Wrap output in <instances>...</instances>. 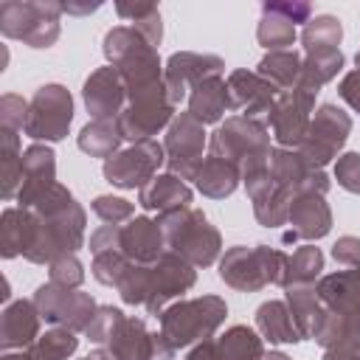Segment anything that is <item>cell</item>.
<instances>
[{
	"label": "cell",
	"instance_id": "cell-8",
	"mask_svg": "<svg viewBox=\"0 0 360 360\" xmlns=\"http://www.w3.org/2000/svg\"><path fill=\"white\" fill-rule=\"evenodd\" d=\"M73 121V98L62 84H42L28 101L22 132L34 141H62Z\"/></svg>",
	"mask_w": 360,
	"mask_h": 360
},
{
	"label": "cell",
	"instance_id": "cell-50",
	"mask_svg": "<svg viewBox=\"0 0 360 360\" xmlns=\"http://www.w3.org/2000/svg\"><path fill=\"white\" fill-rule=\"evenodd\" d=\"M186 360H225V357H222V352H219V346H217V338H208V340L197 343V346L188 352Z\"/></svg>",
	"mask_w": 360,
	"mask_h": 360
},
{
	"label": "cell",
	"instance_id": "cell-37",
	"mask_svg": "<svg viewBox=\"0 0 360 360\" xmlns=\"http://www.w3.org/2000/svg\"><path fill=\"white\" fill-rule=\"evenodd\" d=\"M323 270V253L315 245H301L290 259H287V281L284 290L292 284H312Z\"/></svg>",
	"mask_w": 360,
	"mask_h": 360
},
{
	"label": "cell",
	"instance_id": "cell-28",
	"mask_svg": "<svg viewBox=\"0 0 360 360\" xmlns=\"http://www.w3.org/2000/svg\"><path fill=\"white\" fill-rule=\"evenodd\" d=\"M256 326L262 332V338H267L270 343H295L301 340V332L290 315L287 301H264L256 309Z\"/></svg>",
	"mask_w": 360,
	"mask_h": 360
},
{
	"label": "cell",
	"instance_id": "cell-43",
	"mask_svg": "<svg viewBox=\"0 0 360 360\" xmlns=\"http://www.w3.org/2000/svg\"><path fill=\"white\" fill-rule=\"evenodd\" d=\"M82 281H84V270H82V264L73 253L59 256V259L51 262V284L65 287V290H79Z\"/></svg>",
	"mask_w": 360,
	"mask_h": 360
},
{
	"label": "cell",
	"instance_id": "cell-51",
	"mask_svg": "<svg viewBox=\"0 0 360 360\" xmlns=\"http://www.w3.org/2000/svg\"><path fill=\"white\" fill-rule=\"evenodd\" d=\"M174 346L166 340L163 332H155V343H152V360H172L174 357Z\"/></svg>",
	"mask_w": 360,
	"mask_h": 360
},
{
	"label": "cell",
	"instance_id": "cell-25",
	"mask_svg": "<svg viewBox=\"0 0 360 360\" xmlns=\"http://www.w3.org/2000/svg\"><path fill=\"white\" fill-rule=\"evenodd\" d=\"M287 307H290V315L301 332V340L304 338H315L323 318H326V307L323 301L318 298L315 287L312 284H292L287 287Z\"/></svg>",
	"mask_w": 360,
	"mask_h": 360
},
{
	"label": "cell",
	"instance_id": "cell-16",
	"mask_svg": "<svg viewBox=\"0 0 360 360\" xmlns=\"http://www.w3.org/2000/svg\"><path fill=\"white\" fill-rule=\"evenodd\" d=\"M82 96H84V107L93 115V121H118L127 104V84L121 73L112 65H107L90 73Z\"/></svg>",
	"mask_w": 360,
	"mask_h": 360
},
{
	"label": "cell",
	"instance_id": "cell-39",
	"mask_svg": "<svg viewBox=\"0 0 360 360\" xmlns=\"http://www.w3.org/2000/svg\"><path fill=\"white\" fill-rule=\"evenodd\" d=\"M115 11H118V17L129 20V25H132L149 45H158V42H160L163 25H160V11H158V6H152V3H138V6H124V3H118Z\"/></svg>",
	"mask_w": 360,
	"mask_h": 360
},
{
	"label": "cell",
	"instance_id": "cell-11",
	"mask_svg": "<svg viewBox=\"0 0 360 360\" xmlns=\"http://www.w3.org/2000/svg\"><path fill=\"white\" fill-rule=\"evenodd\" d=\"M34 304L39 309V315L53 323V326H62V329H70V332H84L96 315V301L82 292V290H65V287H56V284H42L37 287L34 292Z\"/></svg>",
	"mask_w": 360,
	"mask_h": 360
},
{
	"label": "cell",
	"instance_id": "cell-46",
	"mask_svg": "<svg viewBox=\"0 0 360 360\" xmlns=\"http://www.w3.org/2000/svg\"><path fill=\"white\" fill-rule=\"evenodd\" d=\"M335 180L352 191V194H360V152H346L338 158L335 163Z\"/></svg>",
	"mask_w": 360,
	"mask_h": 360
},
{
	"label": "cell",
	"instance_id": "cell-27",
	"mask_svg": "<svg viewBox=\"0 0 360 360\" xmlns=\"http://www.w3.org/2000/svg\"><path fill=\"white\" fill-rule=\"evenodd\" d=\"M239 180H242L239 166L231 163V160L214 158V155H208V158L202 160V166H200V172H197V177H194L197 188H200L205 197H214V200H222V197L233 194V188L239 186Z\"/></svg>",
	"mask_w": 360,
	"mask_h": 360
},
{
	"label": "cell",
	"instance_id": "cell-36",
	"mask_svg": "<svg viewBox=\"0 0 360 360\" xmlns=\"http://www.w3.org/2000/svg\"><path fill=\"white\" fill-rule=\"evenodd\" d=\"M217 346L225 360H259L264 354V343L250 326H231L217 338Z\"/></svg>",
	"mask_w": 360,
	"mask_h": 360
},
{
	"label": "cell",
	"instance_id": "cell-32",
	"mask_svg": "<svg viewBox=\"0 0 360 360\" xmlns=\"http://www.w3.org/2000/svg\"><path fill=\"white\" fill-rule=\"evenodd\" d=\"M343 68V53L338 48H326V51H312L307 53V59L301 62V79L298 84L318 93L326 82H332Z\"/></svg>",
	"mask_w": 360,
	"mask_h": 360
},
{
	"label": "cell",
	"instance_id": "cell-5",
	"mask_svg": "<svg viewBox=\"0 0 360 360\" xmlns=\"http://www.w3.org/2000/svg\"><path fill=\"white\" fill-rule=\"evenodd\" d=\"M59 3H17L0 6V31L8 39H22L31 48H51L59 39Z\"/></svg>",
	"mask_w": 360,
	"mask_h": 360
},
{
	"label": "cell",
	"instance_id": "cell-2",
	"mask_svg": "<svg viewBox=\"0 0 360 360\" xmlns=\"http://www.w3.org/2000/svg\"><path fill=\"white\" fill-rule=\"evenodd\" d=\"M158 225L163 231L166 248L186 259L191 267H208L219 256L222 239L219 231L205 219L202 211L197 208H174L169 214L158 217Z\"/></svg>",
	"mask_w": 360,
	"mask_h": 360
},
{
	"label": "cell",
	"instance_id": "cell-34",
	"mask_svg": "<svg viewBox=\"0 0 360 360\" xmlns=\"http://www.w3.org/2000/svg\"><path fill=\"white\" fill-rule=\"evenodd\" d=\"M0 180H3V200L20 194L22 186V149L20 138L11 129H0Z\"/></svg>",
	"mask_w": 360,
	"mask_h": 360
},
{
	"label": "cell",
	"instance_id": "cell-42",
	"mask_svg": "<svg viewBox=\"0 0 360 360\" xmlns=\"http://www.w3.org/2000/svg\"><path fill=\"white\" fill-rule=\"evenodd\" d=\"M93 211L104 225H121V222H129L135 217V205L132 202H127L124 197H110V194L96 197L93 200Z\"/></svg>",
	"mask_w": 360,
	"mask_h": 360
},
{
	"label": "cell",
	"instance_id": "cell-9",
	"mask_svg": "<svg viewBox=\"0 0 360 360\" xmlns=\"http://www.w3.org/2000/svg\"><path fill=\"white\" fill-rule=\"evenodd\" d=\"M166 163V149L158 141H135L127 149H118L110 160H104L107 183L118 188H143L158 177V169Z\"/></svg>",
	"mask_w": 360,
	"mask_h": 360
},
{
	"label": "cell",
	"instance_id": "cell-17",
	"mask_svg": "<svg viewBox=\"0 0 360 360\" xmlns=\"http://www.w3.org/2000/svg\"><path fill=\"white\" fill-rule=\"evenodd\" d=\"M281 93L262 79L256 70H233L228 76V98H231V110L242 112L245 118H259V115H270L276 98Z\"/></svg>",
	"mask_w": 360,
	"mask_h": 360
},
{
	"label": "cell",
	"instance_id": "cell-26",
	"mask_svg": "<svg viewBox=\"0 0 360 360\" xmlns=\"http://www.w3.org/2000/svg\"><path fill=\"white\" fill-rule=\"evenodd\" d=\"M37 233V214L31 208H6L3 211V225H0V239H3V256H25Z\"/></svg>",
	"mask_w": 360,
	"mask_h": 360
},
{
	"label": "cell",
	"instance_id": "cell-33",
	"mask_svg": "<svg viewBox=\"0 0 360 360\" xmlns=\"http://www.w3.org/2000/svg\"><path fill=\"white\" fill-rule=\"evenodd\" d=\"M121 141H124V135H121V129H118V121H90V124L82 127L76 143H79V149L87 152L90 158H104V160H110V158L118 152Z\"/></svg>",
	"mask_w": 360,
	"mask_h": 360
},
{
	"label": "cell",
	"instance_id": "cell-19",
	"mask_svg": "<svg viewBox=\"0 0 360 360\" xmlns=\"http://www.w3.org/2000/svg\"><path fill=\"white\" fill-rule=\"evenodd\" d=\"M53 149L45 143H31L22 152V186L17 194L20 208H28L37 197H42L56 183V160Z\"/></svg>",
	"mask_w": 360,
	"mask_h": 360
},
{
	"label": "cell",
	"instance_id": "cell-24",
	"mask_svg": "<svg viewBox=\"0 0 360 360\" xmlns=\"http://www.w3.org/2000/svg\"><path fill=\"white\" fill-rule=\"evenodd\" d=\"M152 343H155V335L146 332V323L141 318L124 315L121 323L115 326L107 349L118 360H152Z\"/></svg>",
	"mask_w": 360,
	"mask_h": 360
},
{
	"label": "cell",
	"instance_id": "cell-30",
	"mask_svg": "<svg viewBox=\"0 0 360 360\" xmlns=\"http://www.w3.org/2000/svg\"><path fill=\"white\" fill-rule=\"evenodd\" d=\"M301 56L295 53V51H270L262 62H259V68H256V73L262 76V79H267L278 93H287V90H292L295 84H298V79H301Z\"/></svg>",
	"mask_w": 360,
	"mask_h": 360
},
{
	"label": "cell",
	"instance_id": "cell-38",
	"mask_svg": "<svg viewBox=\"0 0 360 360\" xmlns=\"http://www.w3.org/2000/svg\"><path fill=\"white\" fill-rule=\"evenodd\" d=\"M256 39L267 51H287V45L295 42V25L287 17L264 8L262 20H259V28H256Z\"/></svg>",
	"mask_w": 360,
	"mask_h": 360
},
{
	"label": "cell",
	"instance_id": "cell-45",
	"mask_svg": "<svg viewBox=\"0 0 360 360\" xmlns=\"http://www.w3.org/2000/svg\"><path fill=\"white\" fill-rule=\"evenodd\" d=\"M25 115H28V101H22L14 93H6L0 98V129L20 132L25 127Z\"/></svg>",
	"mask_w": 360,
	"mask_h": 360
},
{
	"label": "cell",
	"instance_id": "cell-35",
	"mask_svg": "<svg viewBox=\"0 0 360 360\" xmlns=\"http://www.w3.org/2000/svg\"><path fill=\"white\" fill-rule=\"evenodd\" d=\"M76 346H79L76 332L53 326L45 335H39L22 354H25V360H68L76 352Z\"/></svg>",
	"mask_w": 360,
	"mask_h": 360
},
{
	"label": "cell",
	"instance_id": "cell-48",
	"mask_svg": "<svg viewBox=\"0 0 360 360\" xmlns=\"http://www.w3.org/2000/svg\"><path fill=\"white\" fill-rule=\"evenodd\" d=\"M354 62H357V68H354V70H349V73L340 79L338 93H340V98H343L354 112H360V51H357Z\"/></svg>",
	"mask_w": 360,
	"mask_h": 360
},
{
	"label": "cell",
	"instance_id": "cell-44",
	"mask_svg": "<svg viewBox=\"0 0 360 360\" xmlns=\"http://www.w3.org/2000/svg\"><path fill=\"white\" fill-rule=\"evenodd\" d=\"M121 318H124V312L118 307H98L93 321H90V326L84 329V335L93 343H110V338H112L115 326L121 323Z\"/></svg>",
	"mask_w": 360,
	"mask_h": 360
},
{
	"label": "cell",
	"instance_id": "cell-23",
	"mask_svg": "<svg viewBox=\"0 0 360 360\" xmlns=\"http://www.w3.org/2000/svg\"><path fill=\"white\" fill-rule=\"evenodd\" d=\"M228 110H231V98H228V82L222 76H208L188 93V112L200 124H217Z\"/></svg>",
	"mask_w": 360,
	"mask_h": 360
},
{
	"label": "cell",
	"instance_id": "cell-49",
	"mask_svg": "<svg viewBox=\"0 0 360 360\" xmlns=\"http://www.w3.org/2000/svg\"><path fill=\"white\" fill-rule=\"evenodd\" d=\"M264 8L287 17L292 25L295 22H309V14H312V6L309 3H264Z\"/></svg>",
	"mask_w": 360,
	"mask_h": 360
},
{
	"label": "cell",
	"instance_id": "cell-20",
	"mask_svg": "<svg viewBox=\"0 0 360 360\" xmlns=\"http://www.w3.org/2000/svg\"><path fill=\"white\" fill-rule=\"evenodd\" d=\"M163 231L158 219L149 217H132L127 225H121V253L135 264H152L166 250Z\"/></svg>",
	"mask_w": 360,
	"mask_h": 360
},
{
	"label": "cell",
	"instance_id": "cell-7",
	"mask_svg": "<svg viewBox=\"0 0 360 360\" xmlns=\"http://www.w3.org/2000/svg\"><path fill=\"white\" fill-rule=\"evenodd\" d=\"M349 132H352V118L335 104H321L309 121V129L298 146V155L309 169H323L332 158H338Z\"/></svg>",
	"mask_w": 360,
	"mask_h": 360
},
{
	"label": "cell",
	"instance_id": "cell-47",
	"mask_svg": "<svg viewBox=\"0 0 360 360\" xmlns=\"http://www.w3.org/2000/svg\"><path fill=\"white\" fill-rule=\"evenodd\" d=\"M332 259L338 264H343L346 270H357L360 267V239L357 236H340L332 245Z\"/></svg>",
	"mask_w": 360,
	"mask_h": 360
},
{
	"label": "cell",
	"instance_id": "cell-12",
	"mask_svg": "<svg viewBox=\"0 0 360 360\" xmlns=\"http://www.w3.org/2000/svg\"><path fill=\"white\" fill-rule=\"evenodd\" d=\"M315 96L312 90L295 84L292 90L281 93L267 115V124L273 129V138L278 146L284 149H298L301 141L307 138V129H309V112L315 107Z\"/></svg>",
	"mask_w": 360,
	"mask_h": 360
},
{
	"label": "cell",
	"instance_id": "cell-3",
	"mask_svg": "<svg viewBox=\"0 0 360 360\" xmlns=\"http://www.w3.org/2000/svg\"><path fill=\"white\" fill-rule=\"evenodd\" d=\"M287 253L267 248V245H256V248H231L222 262H219V278L242 292H256L267 284H278L284 287L287 281Z\"/></svg>",
	"mask_w": 360,
	"mask_h": 360
},
{
	"label": "cell",
	"instance_id": "cell-29",
	"mask_svg": "<svg viewBox=\"0 0 360 360\" xmlns=\"http://www.w3.org/2000/svg\"><path fill=\"white\" fill-rule=\"evenodd\" d=\"M309 172H315V169H309V166L304 163V158L298 155V149L276 146V149L270 152V177H273L276 186L287 188L292 197L304 188Z\"/></svg>",
	"mask_w": 360,
	"mask_h": 360
},
{
	"label": "cell",
	"instance_id": "cell-53",
	"mask_svg": "<svg viewBox=\"0 0 360 360\" xmlns=\"http://www.w3.org/2000/svg\"><path fill=\"white\" fill-rule=\"evenodd\" d=\"M259 360H290L284 352H270V354H262Z\"/></svg>",
	"mask_w": 360,
	"mask_h": 360
},
{
	"label": "cell",
	"instance_id": "cell-13",
	"mask_svg": "<svg viewBox=\"0 0 360 360\" xmlns=\"http://www.w3.org/2000/svg\"><path fill=\"white\" fill-rule=\"evenodd\" d=\"M208 149H211L214 158H222V160H231V163L242 166L250 155L270 149V135H267V127L259 118L233 115L211 135Z\"/></svg>",
	"mask_w": 360,
	"mask_h": 360
},
{
	"label": "cell",
	"instance_id": "cell-22",
	"mask_svg": "<svg viewBox=\"0 0 360 360\" xmlns=\"http://www.w3.org/2000/svg\"><path fill=\"white\" fill-rule=\"evenodd\" d=\"M138 200L146 211H158V217H160V214H169L174 208H188L191 188L186 186V180L166 172V174H158L155 180H149L138 191Z\"/></svg>",
	"mask_w": 360,
	"mask_h": 360
},
{
	"label": "cell",
	"instance_id": "cell-40",
	"mask_svg": "<svg viewBox=\"0 0 360 360\" xmlns=\"http://www.w3.org/2000/svg\"><path fill=\"white\" fill-rule=\"evenodd\" d=\"M343 37V28H340V20H335L332 14H321V17H312L304 31H301V42H304V51L312 53V51H326V48H338Z\"/></svg>",
	"mask_w": 360,
	"mask_h": 360
},
{
	"label": "cell",
	"instance_id": "cell-6",
	"mask_svg": "<svg viewBox=\"0 0 360 360\" xmlns=\"http://www.w3.org/2000/svg\"><path fill=\"white\" fill-rule=\"evenodd\" d=\"M172 121H174V101L169 98L166 84L160 82L155 87L127 96V107L118 115V129L124 141L135 143V141H149Z\"/></svg>",
	"mask_w": 360,
	"mask_h": 360
},
{
	"label": "cell",
	"instance_id": "cell-4",
	"mask_svg": "<svg viewBox=\"0 0 360 360\" xmlns=\"http://www.w3.org/2000/svg\"><path fill=\"white\" fill-rule=\"evenodd\" d=\"M225 315H228V307L219 295L177 301L160 312V332L174 349H186L191 343L208 340L219 329Z\"/></svg>",
	"mask_w": 360,
	"mask_h": 360
},
{
	"label": "cell",
	"instance_id": "cell-41",
	"mask_svg": "<svg viewBox=\"0 0 360 360\" xmlns=\"http://www.w3.org/2000/svg\"><path fill=\"white\" fill-rule=\"evenodd\" d=\"M129 264H132V262H129L121 250H104V253H96V256H93V267H90V270H93L96 281L115 287V284L121 281V276L127 273Z\"/></svg>",
	"mask_w": 360,
	"mask_h": 360
},
{
	"label": "cell",
	"instance_id": "cell-15",
	"mask_svg": "<svg viewBox=\"0 0 360 360\" xmlns=\"http://www.w3.org/2000/svg\"><path fill=\"white\" fill-rule=\"evenodd\" d=\"M225 62L214 53H191V51H180L172 53L166 68H163V84L169 98L177 104L180 98H186L202 79L208 76H222Z\"/></svg>",
	"mask_w": 360,
	"mask_h": 360
},
{
	"label": "cell",
	"instance_id": "cell-18",
	"mask_svg": "<svg viewBox=\"0 0 360 360\" xmlns=\"http://www.w3.org/2000/svg\"><path fill=\"white\" fill-rule=\"evenodd\" d=\"M287 222L292 225L284 233V242L295 239H321L332 228V211L323 200V194H295L290 202V217Z\"/></svg>",
	"mask_w": 360,
	"mask_h": 360
},
{
	"label": "cell",
	"instance_id": "cell-31",
	"mask_svg": "<svg viewBox=\"0 0 360 360\" xmlns=\"http://www.w3.org/2000/svg\"><path fill=\"white\" fill-rule=\"evenodd\" d=\"M250 200H253V214H256V219H259L264 228H278V225L287 222V217H290V202H292V194H290L287 188H281V186H276V183L270 180L267 186L256 188V191L250 194Z\"/></svg>",
	"mask_w": 360,
	"mask_h": 360
},
{
	"label": "cell",
	"instance_id": "cell-10",
	"mask_svg": "<svg viewBox=\"0 0 360 360\" xmlns=\"http://www.w3.org/2000/svg\"><path fill=\"white\" fill-rule=\"evenodd\" d=\"M166 149V166L169 174H177L180 180H194L202 166V149H205V129L191 112H180L166 132L163 141Z\"/></svg>",
	"mask_w": 360,
	"mask_h": 360
},
{
	"label": "cell",
	"instance_id": "cell-52",
	"mask_svg": "<svg viewBox=\"0 0 360 360\" xmlns=\"http://www.w3.org/2000/svg\"><path fill=\"white\" fill-rule=\"evenodd\" d=\"M323 360H360V352L335 346V349H326V352H323Z\"/></svg>",
	"mask_w": 360,
	"mask_h": 360
},
{
	"label": "cell",
	"instance_id": "cell-21",
	"mask_svg": "<svg viewBox=\"0 0 360 360\" xmlns=\"http://www.w3.org/2000/svg\"><path fill=\"white\" fill-rule=\"evenodd\" d=\"M39 309L34 301H11L0 318V346L3 352L28 349L39 335Z\"/></svg>",
	"mask_w": 360,
	"mask_h": 360
},
{
	"label": "cell",
	"instance_id": "cell-14",
	"mask_svg": "<svg viewBox=\"0 0 360 360\" xmlns=\"http://www.w3.org/2000/svg\"><path fill=\"white\" fill-rule=\"evenodd\" d=\"M194 267L177 253L166 250L158 262L146 264V312L160 315L166 304L194 287Z\"/></svg>",
	"mask_w": 360,
	"mask_h": 360
},
{
	"label": "cell",
	"instance_id": "cell-1",
	"mask_svg": "<svg viewBox=\"0 0 360 360\" xmlns=\"http://www.w3.org/2000/svg\"><path fill=\"white\" fill-rule=\"evenodd\" d=\"M104 56L121 73L127 96L163 82V68L155 45H149L132 25H118L104 37Z\"/></svg>",
	"mask_w": 360,
	"mask_h": 360
}]
</instances>
